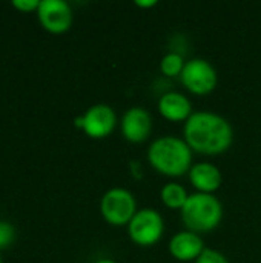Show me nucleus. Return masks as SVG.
I'll return each mask as SVG.
<instances>
[{
    "mask_svg": "<svg viewBox=\"0 0 261 263\" xmlns=\"http://www.w3.org/2000/svg\"><path fill=\"white\" fill-rule=\"evenodd\" d=\"M0 263H2V259H0Z\"/></svg>",
    "mask_w": 261,
    "mask_h": 263,
    "instance_id": "20",
    "label": "nucleus"
},
{
    "mask_svg": "<svg viewBox=\"0 0 261 263\" xmlns=\"http://www.w3.org/2000/svg\"><path fill=\"white\" fill-rule=\"evenodd\" d=\"M37 15L42 26L54 34H62L72 25V9L65 0H40Z\"/></svg>",
    "mask_w": 261,
    "mask_h": 263,
    "instance_id": "7",
    "label": "nucleus"
},
{
    "mask_svg": "<svg viewBox=\"0 0 261 263\" xmlns=\"http://www.w3.org/2000/svg\"><path fill=\"white\" fill-rule=\"evenodd\" d=\"M158 112L169 122H186L192 116V105L185 94L171 91L160 97Z\"/></svg>",
    "mask_w": 261,
    "mask_h": 263,
    "instance_id": "12",
    "label": "nucleus"
},
{
    "mask_svg": "<svg viewBox=\"0 0 261 263\" xmlns=\"http://www.w3.org/2000/svg\"><path fill=\"white\" fill-rule=\"evenodd\" d=\"M165 231V220L162 214L154 208H143L135 213L128 225V234L131 240L143 248L155 245Z\"/></svg>",
    "mask_w": 261,
    "mask_h": 263,
    "instance_id": "5",
    "label": "nucleus"
},
{
    "mask_svg": "<svg viewBox=\"0 0 261 263\" xmlns=\"http://www.w3.org/2000/svg\"><path fill=\"white\" fill-rule=\"evenodd\" d=\"M95 263H117L115 260H112V259H100V260H97Z\"/></svg>",
    "mask_w": 261,
    "mask_h": 263,
    "instance_id": "19",
    "label": "nucleus"
},
{
    "mask_svg": "<svg viewBox=\"0 0 261 263\" xmlns=\"http://www.w3.org/2000/svg\"><path fill=\"white\" fill-rule=\"evenodd\" d=\"M117 125V116L109 105H94L83 114V131L91 139L108 137Z\"/></svg>",
    "mask_w": 261,
    "mask_h": 263,
    "instance_id": "8",
    "label": "nucleus"
},
{
    "mask_svg": "<svg viewBox=\"0 0 261 263\" xmlns=\"http://www.w3.org/2000/svg\"><path fill=\"white\" fill-rule=\"evenodd\" d=\"M191 185L197 190V193L203 194H214L220 190L223 183L222 171L209 162H200L192 165L188 173Z\"/></svg>",
    "mask_w": 261,
    "mask_h": 263,
    "instance_id": "11",
    "label": "nucleus"
},
{
    "mask_svg": "<svg viewBox=\"0 0 261 263\" xmlns=\"http://www.w3.org/2000/svg\"><path fill=\"white\" fill-rule=\"evenodd\" d=\"M185 65H186V62H185V59L182 57V54H178V52H168L163 59H162V62H160V69H162V72L166 76V77H180L182 76V72H183V69H185Z\"/></svg>",
    "mask_w": 261,
    "mask_h": 263,
    "instance_id": "14",
    "label": "nucleus"
},
{
    "mask_svg": "<svg viewBox=\"0 0 261 263\" xmlns=\"http://www.w3.org/2000/svg\"><path fill=\"white\" fill-rule=\"evenodd\" d=\"M122 134L131 143H143L152 131V117L142 106L129 108L122 117Z\"/></svg>",
    "mask_w": 261,
    "mask_h": 263,
    "instance_id": "9",
    "label": "nucleus"
},
{
    "mask_svg": "<svg viewBox=\"0 0 261 263\" xmlns=\"http://www.w3.org/2000/svg\"><path fill=\"white\" fill-rule=\"evenodd\" d=\"M157 5V0H135V6L140 8H152Z\"/></svg>",
    "mask_w": 261,
    "mask_h": 263,
    "instance_id": "18",
    "label": "nucleus"
},
{
    "mask_svg": "<svg viewBox=\"0 0 261 263\" xmlns=\"http://www.w3.org/2000/svg\"><path fill=\"white\" fill-rule=\"evenodd\" d=\"M195 263H229V260L226 259V256L217 250H209L206 248L202 256L195 260Z\"/></svg>",
    "mask_w": 261,
    "mask_h": 263,
    "instance_id": "16",
    "label": "nucleus"
},
{
    "mask_svg": "<svg viewBox=\"0 0 261 263\" xmlns=\"http://www.w3.org/2000/svg\"><path fill=\"white\" fill-rule=\"evenodd\" d=\"M183 139L192 149L203 156H218L226 153L234 142L231 123L212 111H197L185 122Z\"/></svg>",
    "mask_w": 261,
    "mask_h": 263,
    "instance_id": "1",
    "label": "nucleus"
},
{
    "mask_svg": "<svg viewBox=\"0 0 261 263\" xmlns=\"http://www.w3.org/2000/svg\"><path fill=\"white\" fill-rule=\"evenodd\" d=\"M180 80L189 92L195 96H206L215 89L218 83V76L211 62L197 57L186 62Z\"/></svg>",
    "mask_w": 261,
    "mask_h": 263,
    "instance_id": "6",
    "label": "nucleus"
},
{
    "mask_svg": "<svg viewBox=\"0 0 261 263\" xmlns=\"http://www.w3.org/2000/svg\"><path fill=\"white\" fill-rule=\"evenodd\" d=\"M137 211L135 197L125 188H111L100 200V213L112 227L129 225Z\"/></svg>",
    "mask_w": 261,
    "mask_h": 263,
    "instance_id": "4",
    "label": "nucleus"
},
{
    "mask_svg": "<svg viewBox=\"0 0 261 263\" xmlns=\"http://www.w3.org/2000/svg\"><path fill=\"white\" fill-rule=\"evenodd\" d=\"M38 5H40V0H14L12 2V6L17 8L18 11H23V12H29L34 9L37 11Z\"/></svg>",
    "mask_w": 261,
    "mask_h": 263,
    "instance_id": "17",
    "label": "nucleus"
},
{
    "mask_svg": "<svg viewBox=\"0 0 261 263\" xmlns=\"http://www.w3.org/2000/svg\"><path fill=\"white\" fill-rule=\"evenodd\" d=\"M182 220L188 231L195 234L214 231L223 219V205L214 194H191L180 210Z\"/></svg>",
    "mask_w": 261,
    "mask_h": 263,
    "instance_id": "3",
    "label": "nucleus"
},
{
    "mask_svg": "<svg viewBox=\"0 0 261 263\" xmlns=\"http://www.w3.org/2000/svg\"><path fill=\"white\" fill-rule=\"evenodd\" d=\"M205 243L200 234L192 231H180L169 242V253L180 262H195L205 251Z\"/></svg>",
    "mask_w": 261,
    "mask_h": 263,
    "instance_id": "10",
    "label": "nucleus"
},
{
    "mask_svg": "<svg viewBox=\"0 0 261 263\" xmlns=\"http://www.w3.org/2000/svg\"><path fill=\"white\" fill-rule=\"evenodd\" d=\"M15 237V230L9 222L0 220V250L8 248Z\"/></svg>",
    "mask_w": 261,
    "mask_h": 263,
    "instance_id": "15",
    "label": "nucleus"
},
{
    "mask_svg": "<svg viewBox=\"0 0 261 263\" xmlns=\"http://www.w3.org/2000/svg\"><path fill=\"white\" fill-rule=\"evenodd\" d=\"M188 197H189V194H188L186 188L175 182L166 183L160 191V199H162L163 205L169 210H182L185 206Z\"/></svg>",
    "mask_w": 261,
    "mask_h": 263,
    "instance_id": "13",
    "label": "nucleus"
},
{
    "mask_svg": "<svg viewBox=\"0 0 261 263\" xmlns=\"http://www.w3.org/2000/svg\"><path fill=\"white\" fill-rule=\"evenodd\" d=\"M148 160L157 173L168 177H182L192 168V149L185 139L163 136L149 145Z\"/></svg>",
    "mask_w": 261,
    "mask_h": 263,
    "instance_id": "2",
    "label": "nucleus"
}]
</instances>
